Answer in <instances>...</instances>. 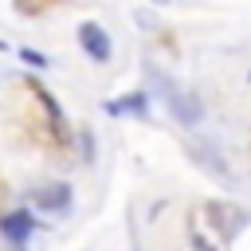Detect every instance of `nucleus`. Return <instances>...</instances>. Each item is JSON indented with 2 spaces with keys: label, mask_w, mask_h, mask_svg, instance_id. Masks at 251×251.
Segmentation results:
<instances>
[{
  "label": "nucleus",
  "mask_w": 251,
  "mask_h": 251,
  "mask_svg": "<svg viewBox=\"0 0 251 251\" xmlns=\"http://www.w3.org/2000/svg\"><path fill=\"white\" fill-rule=\"evenodd\" d=\"M75 35H78V47L86 51V59H90V63H110V55H114V43H110V31H106L102 24H94V20H82V24L75 27Z\"/></svg>",
  "instance_id": "f257e3e1"
},
{
  "label": "nucleus",
  "mask_w": 251,
  "mask_h": 251,
  "mask_svg": "<svg viewBox=\"0 0 251 251\" xmlns=\"http://www.w3.org/2000/svg\"><path fill=\"white\" fill-rule=\"evenodd\" d=\"M31 200H35V208H43V212H67V208H71V184H67V180L43 184V188L31 192Z\"/></svg>",
  "instance_id": "f03ea898"
},
{
  "label": "nucleus",
  "mask_w": 251,
  "mask_h": 251,
  "mask_svg": "<svg viewBox=\"0 0 251 251\" xmlns=\"http://www.w3.org/2000/svg\"><path fill=\"white\" fill-rule=\"evenodd\" d=\"M169 110H173V118H176L180 126H196V122L204 118L200 98H196V94H188V90H173V94H169Z\"/></svg>",
  "instance_id": "7ed1b4c3"
},
{
  "label": "nucleus",
  "mask_w": 251,
  "mask_h": 251,
  "mask_svg": "<svg viewBox=\"0 0 251 251\" xmlns=\"http://www.w3.org/2000/svg\"><path fill=\"white\" fill-rule=\"evenodd\" d=\"M0 231H4L12 243H24V239L35 231V220H31L27 208H16V212H4V216H0Z\"/></svg>",
  "instance_id": "20e7f679"
},
{
  "label": "nucleus",
  "mask_w": 251,
  "mask_h": 251,
  "mask_svg": "<svg viewBox=\"0 0 251 251\" xmlns=\"http://www.w3.org/2000/svg\"><path fill=\"white\" fill-rule=\"evenodd\" d=\"M102 110H106L110 118H122V114H133V118H145V110H149V98H145V90H133V94H126V98H114V102H102Z\"/></svg>",
  "instance_id": "39448f33"
},
{
  "label": "nucleus",
  "mask_w": 251,
  "mask_h": 251,
  "mask_svg": "<svg viewBox=\"0 0 251 251\" xmlns=\"http://www.w3.org/2000/svg\"><path fill=\"white\" fill-rule=\"evenodd\" d=\"M16 55H20V59H24L27 67H35V71H43V67H51V59H47L43 51H35V47H20Z\"/></svg>",
  "instance_id": "423d86ee"
},
{
  "label": "nucleus",
  "mask_w": 251,
  "mask_h": 251,
  "mask_svg": "<svg viewBox=\"0 0 251 251\" xmlns=\"http://www.w3.org/2000/svg\"><path fill=\"white\" fill-rule=\"evenodd\" d=\"M35 94H39V102H43V106L51 110V118H55V126H63V110H59V102H55V98H51V94H47L43 86H35Z\"/></svg>",
  "instance_id": "0eeeda50"
},
{
  "label": "nucleus",
  "mask_w": 251,
  "mask_h": 251,
  "mask_svg": "<svg viewBox=\"0 0 251 251\" xmlns=\"http://www.w3.org/2000/svg\"><path fill=\"white\" fill-rule=\"evenodd\" d=\"M153 4H169V0H153Z\"/></svg>",
  "instance_id": "6e6552de"
}]
</instances>
